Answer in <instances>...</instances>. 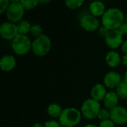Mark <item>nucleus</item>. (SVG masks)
Returning <instances> with one entry per match:
<instances>
[{
	"label": "nucleus",
	"mask_w": 127,
	"mask_h": 127,
	"mask_svg": "<svg viewBox=\"0 0 127 127\" xmlns=\"http://www.w3.org/2000/svg\"><path fill=\"white\" fill-rule=\"evenodd\" d=\"M125 17L123 11L117 7H112L106 10L102 16L103 26L107 29H118L124 23Z\"/></svg>",
	"instance_id": "f257e3e1"
},
{
	"label": "nucleus",
	"mask_w": 127,
	"mask_h": 127,
	"mask_svg": "<svg viewBox=\"0 0 127 127\" xmlns=\"http://www.w3.org/2000/svg\"><path fill=\"white\" fill-rule=\"evenodd\" d=\"M82 113L75 108L68 107L63 109L60 118V124L63 127H74L81 120Z\"/></svg>",
	"instance_id": "f03ea898"
},
{
	"label": "nucleus",
	"mask_w": 127,
	"mask_h": 127,
	"mask_svg": "<svg viewBox=\"0 0 127 127\" xmlns=\"http://www.w3.org/2000/svg\"><path fill=\"white\" fill-rule=\"evenodd\" d=\"M51 47V41L48 36L42 34L35 38L32 42V51L36 56L43 57L47 55Z\"/></svg>",
	"instance_id": "7ed1b4c3"
},
{
	"label": "nucleus",
	"mask_w": 127,
	"mask_h": 127,
	"mask_svg": "<svg viewBox=\"0 0 127 127\" xmlns=\"http://www.w3.org/2000/svg\"><path fill=\"white\" fill-rule=\"evenodd\" d=\"M31 48H32V42L27 35L18 34L12 40V49L17 55H25Z\"/></svg>",
	"instance_id": "20e7f679"
},
{
	"label": "nucleus",
	"mask_w": 127,
	"mask_h": 127,
	"mask_svg": "<svg viewBox=\"0 0 127 127\" xmlns=\"http://www.w3.org/2000/svg\"><path fill=\"white\" fill-rule=\"evenodd\" d=\"M100 109L101 108L99 101H97L93 98H89L83 102L81 106V113L86 119L92 120L98 116Z\"/></svg>",
	"instance_id": "39448f33"
},
{
	"label": "nucleus",
	"mask_w": 127,
	"mask_h": 127,
	"mask_svg": "<svg viewBox=\"0 0 127 127\" xmlns=\"http://www.w3.org/2000/svg\"><path fill=\"white\" fill-rule=\"evenodd\" d=\"M25 14V8L20 1H12L6 11L8 20L12 23H18L22 21Z\"/></svg>",
	"instance_id": "423d86ee"
},
{
	"label": "nucleus",
	"mask_w": 127,
	"mask_h": 127,
	"mask_svg": "<svg viewBox=\"0 0 127 127\" xmlns=\"http://www.w3.org/2000/svg\"><path fill=\"white\" fill-rule=\"evenodd\" d=\"M124 35L118 29L110 30L105 38V42L112 49L118 48L121 44H123Z\"/></svg>",
	"instance_id": "0eeeda50"
},
{
	"label": "nucleus",
	"mask_w": 127,
	"mask_h": 127,
	"mask_svg": "<svg viewBox=\"0 0 127 127\" xmlns=\"http://www.w3.org/2000/svg\"><path fill=\"white\" fill-rule=\"evenodd\" d=\"M0 34L3 39L13 40L19 34L16 25L10 22L2 23L0 26Z\"/></svg>",
	"instance_id": "6e6552de"
},
{
	"label": "nucleus",
	"mask_w": 127,
	"mask_h": 127,
	"mask_svg": "<svg viewBox=\"0 0 127 127\" xmlns=\"http://www.w3.org/2000/svg\"><path fill=\"white\" fill-rule=\"evenodd\" d=\"M110 119L116 124L123 125L127 123V109L126 108L118 106L110 110Z\"/></svg>",
	"instance_id": "1a4fd4ad"
},
{
	"label": "nucleus",
	"mask_w": 127,
	"mask_h": 127,
	"mask_svg": "<svg viewBox=\"0 0 127 127\" xmlns=\"http://www.w3.org/2000/svg\"><path fill=\"white\" fill-rule=\"evenodd\" d=\"M80 25L86 31H95L97 28L99 29L100 21L95 16L86 14L80 19Z\"/></svg>",
	"instance_id": "9d476101"
},
{
	"label": "nucleus",
	"mask_w": 127,
	"mask_h": 127,
	"mask_svg": "<svg viewBox=\"0 0 127 127\" xmlns=\"http://www.w3.org/2000/svg\"><path fill=\"white\" fill-rule=\"evenodd\" d=\"M121 81L122 80H121V75L119 74V73L116 71L108 72L103 78V82L105 86L109 89L117 88L118 85L121 83Z\"/></svg>",
	"instance_id": "9b49d317"
},
{
	"label": "nucleus",
	"mask_w": 127,
	"mask_h": 127,
	"mask_svg": "<svg viewBox=\"0 0 127 127\" xmlns=\"http://www.w3.org/2000/svg\"><path fill=\"white\" fill-rule=\"evenodd\" d=\"M16 64V59L12 55H4L0 60V67L4 71H10L15 68Z\"/></svg>",
	"instance_id": "f8f14e48"
},
{
	"label": "nucleus",
	"mask_w": 127,
	"mask_h": 127,
	"mask_svg": "<svg viewBox=\"0 0 127 127\" xmlns=\"http://www.w3.org/2000/svg\"><path fill=\"white\" fill-rule=\"evenodd\" d=\"M118 100H119V97L118 96L116 92H107L105 98L103 99V103L106 109L112 110L115 107L118 106Z\"/></svg>",
	"instance_id": "ddd939ff"
},
{
	"label": "nucleus",
	"mask_w": 127,
	"mask_h": 127,
	"mask_svg": "<svg viewBox=\"0 0 127 127\" xmlns=\"http://www.w3.org/2000/svg\"><path fill=\"white\" fill-rule=\"evenodd\" d=\"M107 92L106 88L100 83H97L95 86H93L91 91L92 97L97 101H100L102 100H103Z\"/></svg>",
	"instance_id": "4468645a"
},
{
	"label": "nucleus",
	"mask_w": 127,
	"mask_h": 127,
	"mask_svg": "<svg viewBox=\"0 0 127 127\" xmlns=\"http://www.w3.org/2000/svg\"><path fill=\"white\" fill-rule=\"evenodd\" d=\"M121 60H122L121 58L120 54L115 51H109L106 56V64L111 68H115L118 65H119Z\"/></svg>",
	"instance_id": "2eb2a0df"
},
{
	"label": "nucleus",
	"mask_w": 127,
	"mask_h": 127,
	"mask_svg": "<svg viewBox=\"0 0 127 127\" xmlns=\"http://www.w3.org/2000/svg\"><path fill=\"white\" fill-rule=\"evenodd\" d=\"M89 10L92 13V15L95 16V17L97 16H100L104 14L106 12L105 10V4L100 1H92L90 4L89 6Z\"/></svg>",
	"instance_id": "dca6fc26"
},
{
	"label": "nucleus",
	"mask_w": 127,
	"mask_h": 127,
	"mask_svg": "<svg viewBox=\"0 0 127 127\" xmlns=\"http://www.w3.org/2000/svg\"><path fill=\"white\" fill-rule=\"evenodd\" d=\"M47 111H48V114L49 115V116L56 118L60 117L63 109L60 105L57 103H51L48 106Z\"/></svg>",
	"instance_id": "f3484780"
},
{
	"label": "nucleus",
	"mask_w": 127,
	"mask_h": 127,
	"mask_svg": "<svg viewBox=\"0 0 127 127\" xmlns=\"http://www.w3.org/2000/svg\"><path fill=\"white\" fill-rule=\"evenodd\" d=\"M16 28L19 34L27 35L28 33L30 32L31 25L30 22L27 20H22L16 24Z\"/></svg>",
	"instance_id": "a211bd4d"
},
{
	"label": "nucleus",
	"mask_w": 127,
	"mask_h": 127,
	"mask_svg": "<svg viewBox=\"0 0 127 127\" xmlns=\"http://www.w3.org/2000/svg\"><path fill=\"white\" fill-rule=\"evenodd\" d=\"M116 93L121 99H127V83L124 80L116 88Z\"/></svg>",
	"instance_id": "6ab92c4d"
},
{
	"label": "nucleus",
	"mask_w": 127,
	"mask_h": 127,
	"mask_svg": "<svg viewBox=\"0 0 127 127\" xmlns=\"http://www.w3.org/2000/svg\"><path fill=\"white\" fill-rule=\"evenodd\" d=\"M20 1L23 7L25 8V10L33 9L39 3V1H37V0H24V1Z\"/></svg>",
	"instance_id": "aec40b11"
},
{
	"label": "nucleus",
	"mask_w": 127,
	"mask_h": 127,
	"mask_svg": "<svg viewBox=\"0 0 127 127\" xmlns=\"http://www.w3.org/2000/svg\"><path fill=\"white\" fill-rule=\"evenodd\" d=\"M83 2V0H67L65 1V4L70 9H76L80 7Z\"/></svg>",
	"instance_id": "412c9836"
},
{
	"label": "nucleus",
	"mask_w": 127,
	"mask_h": 127,
	"mask_svg": "<svg viewBox=\"0 0 127 127\" xmlns=\"http://www.w3.org/2000/svg\"><path fill=\"white\" fill-rule=\"evenodd\" d=\"M30 33L32 36H35V38L41 36L42 33V28L39 24H33L31 25Z\"/></svg>",
	"instance_id": "4be33fe9"
},
{
	"label": "nucleus",
	"mask_w": 127,
	"mask_h": 127,
	"mask_svg": "<svg viewBox=\"0 0 127 127\" xmlns=\"http://www.w3.org/2000/svg\"><path fill=\"white\" fill-rule=\"evenodd\" d=\"M110 116H111V113L108 109H101L99 114H98L97 118L101 121H106V120L110 119Z\"/></svg>",
	"instance_id": "5701e85b"
},
{
	"label": "nucleus",
	"mask_w": 127,
	"mask_h": 127,
	"mask_svg": "<svg viewBox=\"0 0 127 127\" xmlns=\"http://www.w3.org/2000/svg\"><path fill=\"white\" fill-rule=\"evenodd\" d=\"M10 4L9 0H0V13H3L8 9Z\"/></svg>",
	"instance_id": "b1692460"
},
{
	"label": "nucleus",
	"mask_w": 127,
	"mask_h": 127,
	"mask_svg": "<svg viewBox=\"0 0 127 127\" xmlns=\"http://www.w3.org/2000/svg\"><path fill=\"white\" fill-rule=\"evenodd\" d=\"M109 31V30L107 29L106 27L101 26V27H100L99 29H98V34H99V36H100V37H103V38L105 39L106 36H107Z\"/></svg>",
	"instance_id": "393cba45"
},
{
	"label": "nucleus",
	"mask_w": 127,
	"mask_h": 127,
	"mask_svg": "<svg viewBox=\"0 0 127 127\" xmlns=\"http://www.w3.org/2000/svg\"><path fill=\"white\" fill-rule=\"evenodd\" d=\"M98 127H115V123L111 119H109L101 121Z\"/></svg>",
	"instance_id": "a878e982"
},
{
	"label": "nucleus",
	"mask_w": 127,
	"mask_h": 127,
	"mask_svg": "<svg viewBox=\"0 0 127 127\" xmlns=\"http://www.w3.org/2000/svg\"><path fill=\"white\" fill-rule=\"evenodd\" d=\"M44 127H60V124L56 121H49L45 122Z\"/></svg>",
	"instance_id": "bb28decb"
},
{
	"label": "nucleus",
	"mask_w": 127,
	"mask_h": 127,
	"mask_svg": "<svg viewBox=\"0 0 127 127\" xmlns=\"http://www.w3.org/2000/svg\"><path fill=\"white\" fill-rule=\"evenodd\" d=\"M118 30L121 32V33L123 35H125V34H127V24L126 22H124L119 28Z\"/></svg>",
	"instance_id": "cd10ccee"
},
{
	"label": "nucleus",
	"mask_w": 127,
	"mask_h": 127,
	"mask_svg": "<svg viewBox=\"0 0 127 127\" xmlns=\"http://www.w3.org/2000/svg\"><path fill=\"white\" fill-rule=\"evenodd\" d=\"M122 51L124 53V54H127V40H126L125 42H123V44H122Z\"/></svg>",
	"instance_id": "c85d7f7f"
},
{
	"label": "nucleus",
	"mask_w": 127,
	"mask_h": 127,
	"mask_svg": "<svg viewBox=\"0 0 127 127\" xmlns=\"http://www.w3.org/2000/svg\"><path fill=\"white\" fill-rule=\"evenodd\" d=\"M122 62H123V64H124L125 66H127V54H125V55L123 57V58H122Z\"/></svg>",
	"instance_id": "c756f323"
},
{
	"label": "nucleus",
	"mask_w": 127,
	"mask_h": 127,
	"mask_svg": "<svg viewBox=\"0 0 127 127\" xmlns=\"http://www.w3.org/2000/svg\"><path fill=\"white\" fill-rule=\"evenodd\" d=\"M31 127H44L41 124H39V123H36V124H33V126Z\"/></svg>",
	"instance_id": "7c9ffc66"
},
{
	"label": "nucleus",
	"mask_w": 127,
	"mask_h": 127,
	"mask_svg": "<svg viewBox=\"0 0 127 127\" xmlns=\"http://www.w3.org/2000/svg\"><path fill=\"white\" fill-rule=\"evenodd\" d=\"M97 127V126H95V125H93V124H87V125H86L85 127Z\"/></svg>",
	"instance_id": "2f4dec72"
},
{
	"label": "nucleus",
	"mask_w": 127,
	"mask_h": 127,
	"mask_svg": "<svg viewBox=\"0 0 127 127\" xmlns=\"http://www.w3.org/2000/svg\"><path fill=\"white\" fill-rule=\"evenodd\" d=\"M124 81H125V82L127 83V71H126L125 75H124Z\"/></svg>",
	"instance_id": "473e14b6"
},
{
	"label": "nucleus",
	"mask_w": 127,
	"mask_h": 127,
	"mask_svg": "<svg viewBox=\"0 0 127 127\" xmlns=\"http://www.w3.org/2000/svg\"><path fill=\"white\" fill-rule=\"evenodd\" d=\"M50 1H39V3H49Z\"/></svg>",
	"instance_id": "72a5a7b5"
},
{
	"label": "nucleus",
	"mask_w": 127,
	"mask_h": 127,
	"mask_svg": "<svg viewBox=\"0 0 127 127\" xmlns=\"http://www.w3.org/2000/svg\"><path fill=\"white\" fill-rule=\"evenodd\" d=\"M126 23L127 24V16H126Z\"/></svg>",
	"instance_id": "f704fd0d"
},
{
	"label": "nucleus",
	"mask_w": 127,
	"mask_h": 127,
	"mask_svg": "<svg viewBox=\"0 0 127 127\" xmlns=\"http://www.w3.org/2000/svg\"></svg>",
	"instance_id": "c9c22d12"
}]
</instances>
